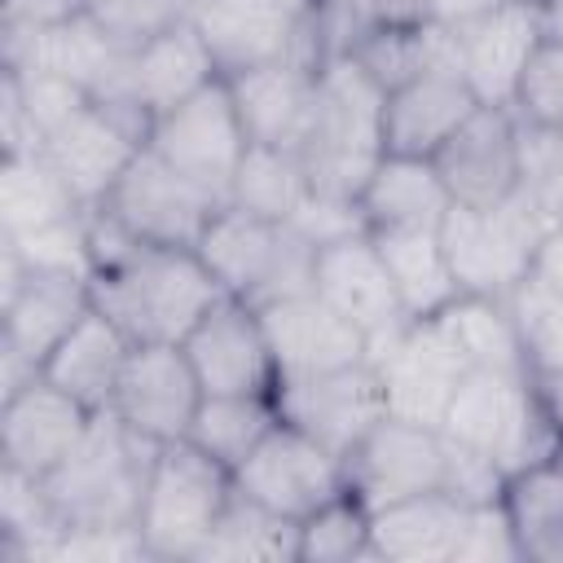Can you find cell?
I'll list each match as a JSON object with an SVG mask.
<instances>
[{
  "instance_id": "6da1fadb",
  "label": "cell",
  "mask_w": 563,
  "mask_h": 563,
  "mask_svg": "<svg viewBox=\"0 0 563 563\" xmlns=\"http://www.w3.org/2000/svg\"><path fill=\"white\" fill-rule=\"evenodd\" d=\"M92 308H101L132 343H180L198 317L224 295L194 246L132 242L97 264Z\"/></svg>"
},
{
  "instance_id": "7a4b0ae2",
  "label": "cell",
  "mask_w": 563,
  "mask_h": 563,
  "mask_svg": "<svg viewBox=\"0 0 563 563\" xmlns=\"http://www.w3.org/2000/svg\"><path fill=\"white\" fill-rule=\"evenodd\" d=\"M383 106H387V92L361 70L356 57L334 53L317 66L312 110L295 141V154L312 189L347 194V198L361 194V185L387 154Z\"/></svg>"
},
{
  "instance_id": "3957f363",
  "label": "cell",
  "mask_w": 563,
  "mask_h": 563,
  "mask_svg": "<svg viewBox=\"0 0 563 563\" xmlns=\"http://www.w3.org/2000/svg\"><path fill=\"white\" fill-rule=\"evenodd\" d=\"M154 453V440H145L110 409H101L92 413L70 457L44 479L48 501L57 506L66 528H136Z\"/></svg>"
},
{
  "instance_id": "277c9868",
  "label": "cell",
  "mask_w": 563,
  "mask_h": 563,
  "mask_svg": "<svg viewBox=\"0 0 563 563\" xmlns=\"http://www.w3.org/2000/svg\"><path fill=\"white\" fill-rule=\"evenodd\" d=\"M194 251L211 268L224 295H238L255 308L290 295H308L317 277V246L308 238L238 202H220Z\"/></svg>"
},
{
  "instance_id": "5b68a950",
  "label": "cell",
  "mask_w": 563,
  "mask_h": 563,
  "mask_svg": "<svg viewBox=\"0 0 563 563\" xmlns=\"http://www.w3.org/2000/svg\"><path fill=\"white\" fill-rule=\"evenodd\" d=\"M440 435L488 453L506 471V479L563 449V431L550 422L532 374H493V369H466V378L457 383L444 409Z\"/></svg>"
},
{
  "instance_id": "8992f818",
  "label": "cell",
  "mask_w": 563,
  "mask_h": 563,
  "mask_svg": "<svg viewBox=\"0 0 563 563\" xmlns=\"http://www.w3.org/2000/svg\"><path fill=\"white\" fill-rule=\"evenodd\" d=\"M233 497V471L189 440L158 444L136 532L154 563H198L220 510Z\"/></svg>"
},
{
  "instance_id": "52a82bcc",
  "label": "cell",
  "mask_w": 563,
  "mask_h": 563,
  "mask_svg": "<svg viewBox=\"0 0 563 563\" xmlns=\"http://www.w3.org/2000/svg\"><path fill=\"white\" fill-rule=\"evenodd\" d=\"M550 224L537 207L515 194L497 207H449L440 224V242L462 295H497L510 299L519 282H528L532 251Z\"/></svg>"
},
{
  "instance_id": "ba28073f",
  "label": "cell",
  "mask_w": 563,
  "mask_h": 563,
  "mask_svg": "<svg viewBox=\"0 0 563 563\" xmlns=\"http://www.w3.org/2000/svg\"><path fill=\"white\" fill-rule=\"evenodd\" d=\"M189 18L211 48L220 75L286 57L312 66L325 62L317 40V0H202Z\"/></svg>"
},
{
  "instance_id": "9c48e42d",
  "label": "cell",
  "mask_w": 563,
  "mask_h": 563,
  "mask_svg": "<svg viewBox=\"0 0 563 563\" xmlns=\"http://www.w3.org/2000/svg\"><path fill=\"white\" fill-rule=\"evenodd\" d=\"M246 145H251V136L242 128V114L233 106L224 75L211 79L207 88H198L194 97H185L180 106H172L167 114H158L150 128V150L158 158H167L180 176H189L194 185L216 194L220 202H229L233 176L246 158Z\"/></svg>"
},
{
  "instance_id": "30bf717a",
  "label": "cell",
  "mask_w": 563,
  "mask_h": 563,
  "mask_svg": "<svg viewBox=\"0 0 563 563\" xmlns=\"http://www.w3.org/2000/svg\"><path fill=\"white\" fill-rule=\"evenodd\" d=\"M150 128L154 119L136 106L92 97L70 123H62L44 141V158L79 198V207H97L128 172V163L150 145Z\"/></svg>"
},
{
  "instance_id": "8fae6325",
  "label": "cell",
  "mask_w": 563,
  "mask_h": 563,
  "mask_svg": "<svg viewBox=\"0 0 563 563\" xmlns=\"http://www.w3.org/2000/svg\"><path fill=\"white\" fill-rule=\"evenodd\" d=\"M233 488L242 497L260 501L264 510L299 523L330 497L347 493V471H343L339 453H330L308 431H299L295 422L282 418L255 444V453L233 471Z\"/></svg>"
},
{
  "instance_id": "7c38bea8",
  "label": "cell",
  "mask_w": 563,
  "mask_h": 563,
  "mask_svg": "<svg viewBox=\"0 0 563 563\" xmlns=\"http://www.w3.org/2000/svg\"><path fill=\"white\" fill-rule=\"evenodd\" d=\"M106 207L132 238L154 246H198L202 229L220 211V198L180 176L167 158H158L150 145L128 163V172L106 194Z\"/></svg>"
},
{
  "instance_id": "4fadbf2b",
  "label": "cell",
  "mask_w": 563,
  "mask_h": 563,
  "mask_svg": "<svg viewBox=\"0 0 563 563\" xmlns=\"http://www.w3.org/2000/svg\"><path fill=\"white\" fill-rule=\"evenodd\" d=\"M369 365L378 369L387 413L405 422L435 427L444 422V409L466 378V361L440 330V321H405L396 334L369 343Z\"/></svg>"
},
{
  "instance_id": "5bb4252c",
  "label": "cell",
  "mask_w": 563,
  "mask_h": 563,
  "mask_svg": "<svg viewBox=\"0 0 563 563\" xmlns=\"http://www.w3.org/2000/svg\"><path fill=\"white\" fill-rule=\"evenodd\" d=\"M347 493L369 510L440 488L444 479V435L422 422H405L396 413L378 418L356 449L343 457Z\"/></svg>"
},
{
  "instance_id": "9a60e30c",
  "label": "cell",
  "mask_w": 563,
  "mask_h": 563,
  "mask_svg": "<svg viewBox=\"0 0 563 563\" xmlns=\"http://www.w3.org/2000/svg\"><path fill=\"white\" fill-rule=\"evenodd\" d=\"M202 383L180 343H136L110 396V413L141 431L154 444L189 435V422L202 405Z\"/></svg>"
},
{
  "instance_id": "2e32d148",
  "label": "cell",
  "mask_w": 563,
  "mask_h": 563,
  "mask_svg": "<svg viewBox=\"0 0 563 563\" xmlns=\"http://www.w3.org/2000/svg\"><path fill=\"white\" fill-rule=\"evenodd\" d=\"M198 383L207 396L220 391H277V361L268 352V334L260 321V308L220 295L198 325L180 339Z\"/></svg>"
},
{
  "instance_id": "e0dca14e",
  "label": "cell",
  "mask_w": 563,
  "mask_h": 563,
  "mask_svg": "<svg viewBox=\"0 0 563 563\" xmlns=\"http://www.w3.org/2000/svg\"><path fill=\"white\" fill-rule=\"evenodd\" d=\"M273 396H277V409L286 422H295L299 431H308L317 444H325L339 457H347L356 449V440L378 418H387L383 383H378V369L369 361L343 365L330 374L282 378Z\"/></svg>"
},
{
  "instance_id": "ac0fdd59",
  "label": "cell",
  "mask_w": 563,
  "mask_h": 563,
  "mask_svg": "<svg viewBox=\"0 0 563 563\" xmlns=\"http://www.w3.org/2000/svg\"><path fill=\"white\" fill-rule=\"evenodd\" d=\"M457 207H497L519 194V119L506 106H479L431 158Z\"/></svg>"
},
{
  "instance_id": "d6986e66",
  "label": "cell",
  "mask_w": 563,
  "mask_h": 563,
  "mask_svg": "<svg viewBox=\"0 0 563 563\" xmlns=\"http://www.w3.org/2000/svg\"><path fill=\"white\" fill-rule=\"evenodd\" d=\"M92 409L53 387L44 374L0 396V462L18 466L35 479H48L70 449L84 440Z\"/></svg>"
},
{
  "instance_id": "ffe728a7",
  "label": "cell",
  "mask_w": 563,
  "mask_h": 563,
  "mask_svg": "<svg viewBox=\"0 0 563 563\" xmlns=\"http://www.w3.org/2000/svg\"><path fill=\"white\" fill-rule=\"evenodd\" d=\"M260 321L268 334V352L277 361V383L369 361V339L352 321H343L317 290L264 303Z\"/></svg>"
},
{
  "instance_id": "44dd1931",
  "label": "cell",
  "mask_w": 563,
  "mask_h": 563,
  "mask_svg": "<svg viewBox=\"0 0 563 563\" xmlns=\"http://www.w3.org/2000/svg\"><path fill=\"white\" fill-rule=\"evenodd\" d=\"M211 79H220L216 57L202 44L194 18H180L176 26H167V31L150 35L145 44L128 48L123 75L106 92V101H128L141 114L158 119L172 106H180L185 97H194L198 88H207Z\"/></svg>"
},
{
  "instance_id": "7402d4cb",
  "label": "cell",
  "mask_w": 563,
  "mask_h": 563,
  "mask_svg": "<svg viewBox=\"0 0 563 563\" xmlns=\"http://www.w3.org/2000/svg\"><path fill=\"white\" fill-rule=\"evenodd\" d=\"M312 290L343 321H352L369 343L396 334L409 321L405 308H400V295L391 286V273L378 255L374 233H356V238H343L334 246H321Z\"/></svg>"
},
{
  "instance_id": "603a6c76",
  "label": "cell",
  "mask_w": 563,
  "mask_h": 563,
  "mask_svg": "<svg viewBox=\"0 0 563 563\" xmlns=\"http://www.w3.org/2000/svg\"><path fill=\"white\" fill-rule=\"evenodd\" d=\"M457 44V70L471 84V92L479 97V106H515L519 79L541 44V22L537 9L523 0H506L501 9H493L488 18L449 31Z\"/></svg>"
},
{
  "instance_id": "cb8c5ba5",
  "label": "cell",
  "mask_w": 563,
  "mask_h": 563,
  "mask_svg": "<svg viewBox=\"0 0 563 563\" xmlns=\"http://www.w3.org/2000/svg\"><path fill=\"white\" fill-rule=\"evenodd\" d=\"M479 110V97L462 79L457 66H431L400 88L387 92L383 106V141L387 154L435 158L440 145Z\"/></svg>"
},
{
  "instance_id": "d4e9b609",
  "label": "cell",
  "mask_w": 563,
  "mask_h": 563,
  "mask_svg": "<svg viewBox=\"0 0 563 563\" xmlns=\"http://www.w3.org/2000/svg\"><path fill=\"white\" fill-rule=\"evenodd\" d=\"M233 106L242 114V128L255 145H286L295 150L308 110H312V92H317V66L286 57V62H268V66H251L238 75H224Z\"/></svg>"
},
{
  "instance_id": "484cf974",
  "label": "cell",
  "mask_w": 563,
  "mask_h": 563,
  "mask_svg": "<svg viewBox=\"0 0 563 563\" xmlns=\"http://www.w3.org/2000/svg\"><path fill=\"white\" fill-rule=\"evenodd\" d=\"M132 347L136 343L101 308H88L75 321V330L48 352L40 374L53 387H62L66 396H75L79 405H88L92 413H101V409H110V396L119 387V374H123Z\"/></svg>"
},
{
  "instance_id": "4316f807",
  "label": "cell",
  "mask_w": 563,
  "mask_h": 563,
  "mask_svg": "<svg viewBox=\"0 0 563 563\" xmlns=\"http://www.w3.org/2000/svg\"><path fill=\"white\" fill-rule=\"evenodd\" d=\"M88 308H92V290L84 277L31 273L26 286L0 308V343L40 369Z\"/></svg>"
},
{
  "instance_id": "83f0119b",
  "label": "cell",
  "mask_w": 563,
  "mask_h": 563,
  "mask_svg": "<svg viewBox=\"0 0 563 563\" xmlns=\"http://www.w3.org/2000/svg\"><path fill=\"white\" fill-rule=\"evenodd\" d=\"M374 563H453L466 506L444 488L369 510Z\"/></svg>"
},
{
  "instance_id": "f1b7e54d",
  "label": "cell",
  "mask_w": 563,
  "mask_h": 563,
  "mask_svg": "<svg viewBox=\"0 0 563 563\" xmlns=\"http://www.w3.org/2000/svg\"><path fill=\"white\" fill-rule=\"evenodd\" d=\"M123 62H128V44L106 22H97L88 9H79L66 22H57L44 35H35L26 44V53L13 66H4V70H31V66H40V70L66 75L70 84H79L92 97H106L119 84Z\"/></svg>"
},
{
  "instance_id": "f546056e",
  "label": "cell",
  "mask_w": 563,
  "mask_h": 563,
  "mask_svg": "<svg viewBox=\"0 0 563 563\" xmlns=\"http://www.w3.org/2000/svg\"><path fill=\"white\" fill-rule=\"evenodd\" d=\"M369 233L378 229H440L453 198L435 172L431 158H409V154H383L369 180L356 194Z\"/></svg>"
},
{
  "instance_id": "4dcf8cb0",
  "label": "cell",
  "mask_w": 563,
  "mask_h": 563,
  "mask_svg": "<svg viewBox=\"0 0 563 563\" xmlns=\"http://www.w3.org/2000/svg\"><path fill=\"white\" fill-rule=\"evenodd\" d=\"M374 242L409 321H431L462 295L440 229H378Z\"/></svg>"
},
{
  "instance_id": "1f68e13d",
  "label": "cell",
  "mask_w": 563,
  "mask_h": 563,
  "mask_svg": "<svg viewBox=\"0 0 563 563\" xmlns=\"http://www.w3.org/2000/svg\"><path fill=\"white\" fill-rule=\"evenodd\" d=\"M440 330L466 361V369H493V374H532L519 321L510 312V299L497 295H457L440 317Z\"/></svg>"
},
{
  "instance_id": "d6a6232c",
  "label": "cell",
  "mask_w": 563,
  "mask_h": 563,
  "mask_svg": "<svg viewBox=\"0 0 563 563\" xmlns=\"http://www.w3.org/2000/svg\"><path fill=\"white\" fill-rule=\"evenodd\" d=\"M277 422L282 409L273 391H220V396H202L185 440L211 453L220 466L238 471Z\"/></svg>"
},
{
  "instance_id": "836d02e7",
  "label": "cell",
  "mask_w": 563,
  "mask_h": 563,
  "mask_svg": "<svg viewBox=\"0 0 563 563\" xmlns=\"http://www.w3.org/2000/svg\"><path fill=\"white\" fill-rule=\"evenodd\" d=\"M198 563H299V523L233 488Z\"/></svg>"
},
{
  "instance_id": "e575fe53",
  "label": "cell",
  "mask_w": 563,
  "mask_h": 563,
  "mask_svg": "<svg viewBox=\"0 0 563 563\" xmlns=\"http://www.w3.org/2000/svg\"><path fill=\"white\" fill-rule=\"evenodd\" d=\"M79 198L66 189V180L53 172V163L40 154H4L0 158V233L18 238L57 220L79 216Z\"/></svg>"
},
{
  "instance_id": "d590c367",
  "label": "cell",
  "mask_w": 563,
  "mask_h": 563,
  "mask_svg": "<svg viewBox=\"0 0 563 563\" xmlns=\"http://www.w3.org/2000/svg\"><path fill=\"white\" fill-rule=\"evenodd\" d=\"M347 57H356L361 70L383 92H391L431 66H457V44L449 31H440L431 22H400V26H378V31L361 35L347 48Z\"/></svg>"
},
{
  "instance_id": "8d00e7d4",
  "label": "cell",
  "mask_w": 563,
  "mask_h": 563,
  "mask_svg": "<svg viewBox=\"0 0 563 563\" xmlns=\"http://www.w3.org/2000/svg\"><path fill=\"white\" fill-rule=\"evenodd\" d=\"M506 510L515 519L528 563H563V457H545L506 479Z\"/></svg>"
},
{
  "instance_id": "74e56055",
  "label": "cell",
  "mask_w": 563,
  "mask_h": 563,
  "mask_svg": "<svg viewBox=\"0 0 563 563\" xmlns=\"http://www.w3.org/2000/svg\"><path fill=\"white\" fill-rule=\"evenodd\" d=\"M308 172L299 163L295 150L286 145H246V158L233 176V189H229V202L264 216V220H290L295 207L308 198Z\"/></svg>"
},
{
  "instance_id": "f35d334b",
  "label": "cell",
  "mask_w": 563,
  "mask_h": 563,
  "mask_svg": "<svg viewBox=\"0 0 563 563\" xmlns=\"http://www.w3.org/2000/svg\"><path fill=\"white\" fill-rule=\"evenodd\" d=\"M369 506L352 493L330 497L308 519H299V563H361L374 559Z\"/></svg>"
},
{
  "instance_id": "ab89813d",
  "label": "cell",
  "mask_w": 563,
  "mask_h": 563,
  "mask_svg": "<svg viewBox=\"0 0 563 563\" xmlns=\"http://www.w3.org/2000/svg\"><path fill=\"white\" fill-rule=\"evenodd\" d=\"M519 194L545 224H563V132L519 123Z\"/></svg>"
},
{
  "instance_id": "60d3db41",
  "label": "cell",
  "mask_w": 563,
  "mask_h": 563,
  "mask_svg": "<svg viewBox=\"0 0 563 563\" xmlns=\"http://www.w3.org/2000/svg\"><path fill=\"white\" fill-rule=\"evenodd\" d=\"M510 312L523 334L528 369L532 374H554L563 369V295L537 286L532 277L510 290Z\"/></svg>"
},
{
  "instance_id": "b9f144b4",
  "label": "cell",
  "mask_w": 563,
  "mask_h": 563,
  "mask_svg": "<svg viewBox=\"0 0 563 563\" xmlns=\"http://www.w3.org/2000/svg\"><path fill=\"white\" fill-rule=\"evenodd\" d=\"M400 22H422L418 0H317V40L321 53H347L361 35L378 26H400Z\"/></svg>"
},
{
  "instance_id": "7bdbcfd3",
  "label": "cell",
  "mask_w": 563,
  "mask_h": 563,
  "mask_svg": "<svg viewBox=\"0 0 563 563\" xmlns=\"http://www.w3.org/2000/svg\"><path fill=\"white\" fill-rule=\"evenodd\" d=\"M9 238V233H0ZM22 255V264L31 273H62V277H84L92 282V246H88V224H84V211L70 216V220H57V224H44V229H31V233H18L9 238Z\"/></svg>"
},
{
  "instance_id": "ee69618b",
  "label": "cell",
  "mask_w": 563,
  "mask_h": 563,
  "mask_svg": "<svg viewBox=\"0 0 563 563\" xmlns=\"http://www.w3.org/2000/svg\"><path fill=\"white\" fill-rule=\"evenodd\" d=\"M510 110H515L519 123L563 132V40H541L537 44Z\"/></svg>"
},
{
  "instance_id": "f6af8a7d",
  "label": "cell",
  "mask_w": 563,
  "mask_h": 563,
  "mask_svg": "<svg viewBox=\"0 0 563 563\" xmlns=\"http://www.w3.org/2000/svg\"><path fill=\"white\" fill-rule=\"evenodd\" d=\"M453 563H528L519 532H515V519L506 510V497L488 501V506H466Z\"/></svg>"
},
{
  "instance_id": "bcb514c9",
  "label": "cell",
  "mask_w": 563,
  "mask_h": 563,
  "mask_svg": "<svg viewBox=\"0 0 563 563\" xmlns=\"http://www.w3.org/2000/svg\"><path fill=\"white\" fill-rule=\"evenodd\" d=\"M0 70H4V66H0ZM9 75H13L18 97H22L31 123H35V132H40L44 141H48L62 123H70V119L92 101V92H84V88L70 84L66 75L40 70V66H31V70H9Z\"/></svg>"
},
{
  "instance_id": "7dc6e473",
  "label": "cell",
  "mask_w": 563,
  "mask_h": 563,
  "mask_svg": "<svg viewBox=\"0 0 563 563\" xmlns=\"http://www.w3.org/2000/svg\"><path fill=\"white\" fill-rule=\"evenodd\" d=\"M299 238H308L317 251L321 246H334L343 238H356V233H369V220L361 211L356 198L347 194H325V189H308V198L295 207V216L286 220Z\"/></svg>"
},
{
  "instance_id": "c3c4849f",
  "label": "cell",
  "mask_w": 563,
  "mask_h": 563,
  "mask_svg": "<svg viewBox=\"0 0 563 563\" xmlns=\"http://www.w3.org/2000/svg\"><path fill=\"white\" fill-rule=\"evenodd\" d=\"M440 488L449 497H457L462 506H488V501L506 497V471L488 453L444 440V479H440Z\"/></svg>"
},
{
  "instance_id": "681fc988",
  "label": "cell",
  "mask_w": 563,
  "mask_h": 563,
  "mask_svg": "<svg viewBox=\"0 0 563 563\" xmlns=\"http://www.w3.org/2000/svg\"><path fill=\"white\" fill-rule=\"evenodd\" d=\"M79 13L75 0H0V66H13L35 35Z\"/></svg>"
},
{
  "instance_id": "f907efd6",
  "label": "cell",
  "mask_w": 563,
  "mask_h": 563,
  "mask_svg": "<svg viewBox=\"0 0 563 563\" xmlns=\"http://www.w3.org/2000/svg\"><path fill=\"white\" fill-rule=\"evenodd\" d=\"M110 559H150L136 528H66L48 563H110Z\"/></svg>"
},
{
  "instance_id": "816d5d0a",
  "label": "cell",
  "mask_w": 563,
  "mask_h": 563,
  "mask_svg": "<svg viewBox=\"0 0 563 563\" xmlns=\"http://www.w3.org/2000/svg\"><path fill=\"white\" fill-rule=\"evenodd\" d=\"M0 150L4 154H40L44 150V136L35 132L9 70H0Z\"/></svg>"
},
{
  "instance_id": "f5cc1de1",
  "label": "cell",
  "mask_w": 563,
  "mask_h": 563,
  "mask_svg": "<svg viewBox=\"0 0 563 563\" xmlns=\"http://www.w3.org/2000/svg\"><path fill=\"white\" fill-rule=\"evenodd\" d=\"M506 0H418V18L440 26V31H462L479 18H488L493 9H501Z\"/></svg>"
},
{
  "instance_id": "db71d44e",
  "label": "cell",
  "mask_w": 563,
  "mask_h": 563,
  "mask_svg": "<svg viewBox=\"0 0 563 563\" xmlns=\"http://www.w3.org/2000/svg\"><path fill=\"white\" fill-rule=\"evenodd\" d=\"M528 277H532L537 286L563 295V224H550V229L541 233V242H537V251H532Z\"/></svg>"
},
{
  "instance_id": "11a10c76",
  "label": "cell",
  "mask_w": 563,
  "mask_h": 563,
  "mask_svg": "<svg viewBox=\"0 0 563 563\" xmlns=\"http://www.w3.org/2000/svg\"><path fill=\"white\" fill-rule=\"evenodd\" d=\"M532 383H537V396H541L550 422L563 431V369H554V374H532Z\"/></svg>"
},
{
  "instance_id": "9f6ffc18",
  "label": "cell",
  "mask_w": 563,
  "mask_h": 563,
  "mask_svg": "<svg viewBox=\"0 0 563 563\" xmlns=\"http://www.w3.org/2000/svg\"><path fill=\"white\" fill-rule=\"evenodd\" d=\"M537 22H541V40H563V0H537Z\"/></svg>"
},
{
  "instance_id": "6f0895ef",
  "label": "cell",
  "mask_w": 563,
  "mask_h": 563,
  "mask_svg": "<svg viewBox=\"0 0 563 563\" xmlns=\"http://www.w3.org/2000/svg\"><path fill=\"white\" fill-rule=\"evenodd\" d=\"M79 9H88V13H97V9H106V4H114V0H75Z\"/></svg>"
},
{
  "instance_id": "680465c9",
  "label": "cell",
  "mask_w": 563,
  "mask_h": 563,
  "mask_svg": "<svg viewBox=\"0 0 563 563\" xmlns=\"http://www.w3.org/2000/svg\"><path fill=\"white\" fill-rule=\"evenodd\" d=\"M180 4H185V9H189V13H194V9H198V4H202V0H180Z\"/></svg>"
},
{
  "instance_id": "91938a15",
  "label": "cell",
  "mask_w": 563,
  "mask_h": 563,
  "mask_svg": "<svg viewBox=\"0 0 563 563\" xmlns=\"http://www.w3.org/2000/svg\"><path fill=\"white\" fill-rule=\"evenodd\" d=\"M523 4H537V0H523Z\"/></svg>"
},
{
  "instance_id": "94428289",
  "label": "cell",
  "mask_w": 563,
  "mask_h": 563,
  "mask_svg": "<svg viewBox=\"0 0 563 563\" xmlns=\"http://www.w3.org/2000/svg\"><path fill=\"white\" fill-rule=\"evenodd\" d=\"M559 457H563V449H559Z\"/></svg>"
}]
</instances>
